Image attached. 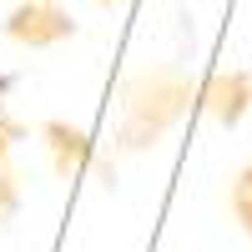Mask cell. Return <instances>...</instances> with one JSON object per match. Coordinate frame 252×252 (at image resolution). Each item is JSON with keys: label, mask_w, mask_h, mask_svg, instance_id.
<instances>
[{"label": "cell", "mask_w": 252, "mask_h": 252, "mask_svg": "<svg viewBox=\"0 0 252 252\" xmlns=\"http://www.w3.org/2000/svg\"><path fill=\"white\" fill-rule=\"evenodd\" d=\"M237 212L247 217V227H252V172L242 177V187H237Z\"/></svg>", "instance_id": "1"}]
</instances>
